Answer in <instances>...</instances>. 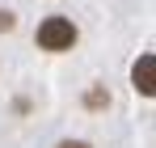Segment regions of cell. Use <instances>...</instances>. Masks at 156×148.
<instances>
[{
  "instance_id": "1",
  "label": "cell",
  "mask_w": 156,
  "mask_h": 148,
  "mask_svg": "<svg viewBox=\"0 0 156 148\" xmlns=\"http://www.w3.org/2000/svg\"><path fill=\"white\" fill-rule=\"evenodd\" d=\"M34 43H38V51H51V55L72 51V43H76V25L68 21V17H42Z\"/></svg>"
},
{
  "instance_id": "2",
  "label": "cell",
  "mask_w": 156,
  "mask_h": 148,
  "mask_svg": "<svg viewBox=\"0 0 156 148\" xmlns=\"http://www.w3.org/2000/svg\"><path fill=\"white\" fill-rule=\"evenodd\" d=\"M131 85H135L144 98H156V55H139V59H135Z\"/></svg>"
},
{
  "instance_id": "3",
  "label": "cell",
  "mask_w": 156,
  "mask_h": 148,
  "mask_svg": "<svg viewBox=\"0 0 156 148\" xmlns=\"http://www.w3.org/2000/svg\"><path fill=\"white\" fill-rule=\"evenodd\" d=\"M0 30H13V13H0Z\"/></svg>"
},
{
  "instance_id": "4",
  "label": "cell",
  "mask_w": 156,
  "mask_h": 148,
  "mask_svg": "<svg viewBox=\"0 0 156 148\" xmlns=\"http://www.w3.org/2000/svg\"><path fill=\"white\" fill-rule=\"evenodd\" d=\"M55 148H89V144H80V140H63V144H55Z\"/></svg>"
}]
</instances>
